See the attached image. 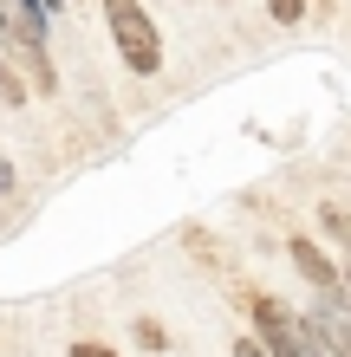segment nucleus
Instances as JSON below:
<instances>
[{
	"instance_id": "nucleus-1",
	"label": "nucleus",
	"mask_w": 351,
	"mask_h": 357,
	"mask_svg": "<svg viewBox=\"0 0 351 357\" xmlns=\"http://www.w3.org/2000/svg\"><path fill=\"white\" fill-rule=\"evenodd\" d=\"M105 26L117 39V59L137 78H150L163 66V39H156V20L143 13V0H105Z\"/></svg>"
},
{
	"instance_id": "nucleus-2",
	"label": "nucleus",
	"mask_w": 351,
	"mask_h": 357,
	"mask_svg": "<svg viewBox=\"0 0 351 357\" xmlns=\"http://www.w3.org/2000/svg\"><path fill=\"white\" fill-rule=\"evenodd\" d=\"M247 312H254V338L274 351V357H325L319 338H313V325H306L293 305H280L274 292H254V299H247Z\"/></svg>"
},
{
	"instance_id": "nucleus-3",
	"label": "nucleus",
	"mask_w": 351,
	"mask_h": 357,
	"mask_svg": "<svg viewBox=\"0 0 351 357\" xmlns=\"http://www.w3.org/2000/svg\"><path fill=\"white\" fill-rule=\"evenodd\" d=\"M313 338L325 357H351V299L345 292H313V312H306Z\"/></svg>"
},
{
	"instance_id": "nucleus-4",
	"label": "nucleus",
	"mask_w": 351,
	"mask_h": 357,
	"mask_svg": "<svg viewBox=\"0 0 351 357\" xmlns=\"http://www.w3.org/2000/svg\"><path fill=\"white\" fill-rule=\"evenodd\" d=\"M286 254H293V266L306 273V286H313V292H345V273L325 260V247H319V241L293 234V241H286Z\"/></svg>"
},
{
	"instance_id": "nucleus-5",
	"label": "nucleus",
	"mask_w": 351,
	"mask_h": 357,
	"mask_svg": "<svg viewBox=\"0 0 351 357\" xmlns=\"http://www.w3.org/2000/svg\"><path fill=\"white\" fill-rule=\"evenodd\" d=\"M319 221H325V234H332L338 247H351V215H345L338 202H325V208H319Z\"/></svg>"
},
{
	"instance_id": "nucleus-6",
	"label": "nucleus",
	"mask_w": 351,
	"mask_h": 357,
	"mask_svg": "<svg viewBox=\"0 0 351 357\" xmlns=\"http://www.w3.org/2000/svg\"><path fill=\"white\" fill-rule=\"evenodd\" d=\"M20 20H27V7L20 0H0V39H20Z\"/></svg>"
},
{
	"instance_id": "nucleus-7",
	"label": "nucleus",
	"mask_w": 351,
	"mask_h": 357,
	"mask_svg": "<svg viewBox=\"0 0 351 357\" xmlns=\"http://www.w3.org/2000/svg\"><path fill=\"white\" fill-rule=\"evenodd\" d=\"M267 13H274L280 26H299V13H306V0H267Z\"/></svg>"
},
{
	"instance_id": "nucleus-8",
	"label": "nucleus",
	"mask_w": 351,
	"mask_h": 357,
	"mask_svg": "<svg viewBox=\"0 0 351 357\" xmlns=\"http://www.w3.org/2000/svg\"><path fill=\"white\" fill-rule=\"evenodd\" d=\"M0 98H7V104H27V85L13 78V66H7V59H0Z\"/></svg>"
},
{
	"instance_id": "nucleus-9",
	"label": "nucleus",
	"mask_w": 351,
	"mask_h": 357,
	"mask_svg": "<svg viewBox=\"0 0 351 357\" xmlns=\"http://www.w3.org/2000/svg\"><path fill=\"white\" fill-rule=\"evenodd\" d=\"M137 344L143 351H163V325L156 319H137Z\"/></svg>"
},
{
	"instance_id": "nucleus-10",
	"label": "nucleus",
	"mask_w": 351,
	"mask_h": 357,
	"mask_svg": "<svg viewBox=\"0 0 351 357\" xmlns=\"http://www.w3.org/2000/svg\"><path fill=\"white\" fill-rule=\"evenodd\" d=\"M234 357H274V351H267L260 338H234Z\"/></svg>"
},
{
	"instance_id": "nucleus-11",
	"label": "nucleus",
	"mask_w": 351,
	"mask_h": 357,
	"mask_svg": "<svg viewBox=\"0 0 351 357\" xmlns=\"http://www.w3.org/2000/svg\"><path fill=\"white\" fill-rule=\"evenodd\" d=\"M72 357H117V351H111V344H91V338H85V344H72Z\"/></svg>"
},
{
	"instance_id": "nucleus-12",
	"label": "nucleus",
	"mask_w": 351,
	"mask_h": 357,
	"mask_svg": "<svg viewBox=\"0 0 351 357\" xmlns=\"http://www.w3.org/2000/svg\"><path fill=\"white\" fill-rule=\"evenodd\" d=\"M20 7H27V13H46V0H20Z\"/></svg>"
},
{
	"instance_id": "nucleus-13",
	"label": "nucleus",
	"mask_w": 351,
	"mask_h": 357,
	"mask_svg": "<svg viewBox=\"0 0 351 357\" xmlns=\"http://www.w3.org/2000/svg\"><path fill=\"white\" fill-rule=\"evenodd\" d=\"M345 299H351V260H345Z\"/></svg>"
}]
</instances>
